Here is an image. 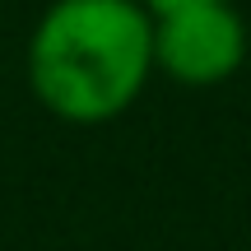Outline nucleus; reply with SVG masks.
<instances>
[{"instance_id": "1", "label": "nucleus", "mask_w": 251, "mask_h": 251, "mask_svg": "<svg viewBox=\"0 0 251 251\" xmlns=\"http://www.w3.org/2000/svg\"><path fill=\"white\" fill-rule=\"evenodd\" d=\"M153 79V19L140 0H56L28 37V89L65 126H107Z\"/></svg>"}, {"instance_id": "2", "label": "nucleus", "mask_w": 251, "mask_h": 251, "mask_svg": "<svg viewBox=\"0 0 251 251\" xmlns=\"http://www.w3.org/2000/svg\"><path fill=\"white\" fill-rule=\"evenodd\" d=\"M251 56V33L228 0L153 19V75H168L181 89L228 84Z\"/></svg>"}, {"instance_id": "3", "label": "nucleus", "mask_w": 251, "mask_h": 251, "mask_svg": "<svg viewBox=\"0 0 251 251\" xmlns=\"http://www.w3.org/2000/svg\"><path fill=\"white\" fill-rule=\"evenodd\" d=\"M200 5H214V0H140V9L149 19H172V14H186V9H200Z\"/></svg>"}]
</instances>
